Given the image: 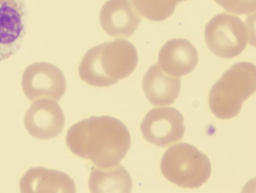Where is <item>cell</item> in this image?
Listing matches in <instances>:
<instances>
[{"mask_svg": "<svg viewBox=\"0 0 256 193\" xmlns=\"http://www.w3.org/2000/svg\"><path fill=\"white\" fill-rule=\"evenodd\" d=\"M140 14L156 22H162L172 16L178 4L177 0H132Z\"/></svg>", "mask_w": 256, "mask_h": 193, "instance_id": "9a60e30c", "label": "cell"}, {"mask_svg": "<svg viewBox=\"0 0 256 193\" xmlns=\"http://www.w3.org/2000/svg\"><path fill=\"white\" fill-rule=\"evenodd\" d=\"M21 192H76L74 180L62 172L38 166L26 171L20 181Z\"/></svg>", "mask_w": 256, "mask_h": 193, "instance_id": "8fae6325", "label": "cell"}, {"mask_svg": "<svg viewBox=\"0 0 256 193\" xmlns=\"http://www.w3.org/2000/svg\"><path fill=\"white\" fill-rule=\"evenodd\" d=\"M160 169L170 182L192 189L200 187L208 180L212 166L207 156L196 146L180 143L166 150L161 160Z\"/></svg>", "mask_w": 256, "mask_h": 193, "instance_id": "277c9868", "label": "cell"}, {"mask_svg": "<svg viewBox=\"0 0 256 193\" xmlns=\"http://www.w3.org/2000/svg\"><path fill=\"white\" fill-rule=\"evenodd\" d=\"M130 175L120 164L108 168H92L89 180L92 192H130Z\"/></svg>", "mask_w": 256, "mask_h": 193, "instance_id": "5bb4252c", "label": "cell"}, {"mask_svg": "<svg viewBox=\"0 0 256 193\" xmlns=\"http://www.w3.org/2000/svg\"><path fill=\"white\" fill-rule=\"evenodd\" d=\"M256 66L250 62L234 64L211 88L208 104L218 118L236 116L244 102L256 92Z\"/></svg>", "mask_w": 256, "mask_h": 193, "instance_id": "3957f363", "label": "cell"}, {"mask_svg": "<svg viewBox=\"0 0 256 193\" xmlns=\"http://www.w3.org/2000/svg\"><path fill=\"white\" fill-rule=\"evenodd\" d=\"M142 89L147 99L154 106H169L176 102L180 94L181 79L166 74L157 63L145 74Z\"/></svg>", "mask_w": 256, "mask_h": 193, "instance_id": "7c38bea8", "label": "cell"}, {"mask_svg": "<svg viewBox=\"0 0 256 193\" xmlns=\"http://www.w3.org/2000/svg\"><path fill=\"white\" fill-rule=\"evenodd\" d=\"M138 62V51L129 41L117 40L90 49L78 68L82 80L96 88H108L132 74Z\"/></svg>", "mask_w": 256, "mask_h": 193, "instance_id": "7a4b0ae2", "label": "cell"}, {"mask_svg": "<svg viewBox=\"0 0 256 193\" xmlns=\"http://www.w3.org/2000/svg\"><path fill=\"white\" fill-rule=\"evenodd\" d=\"M25 0H0V62L18 52L26 32Z\"/></svg>", "mask_w": 256, "mask_h": 193, "instance_id": "8992f818", "label": "cell"}, {"mask_svg": "<svg viewBox=\"0 0 256 193\" xmlns=\"http://www.w3.org/2000/svg\"><path fill=\"white\" fill-rule=\"evenodd\" d=\"M24 123L31 136L48 140L58 136L62 132L66 118L57 102L44 100L31 106L26 113Z\"/></svg>", "mask_w": 256, "mask_h": 193, "instance_id": "ba28073f", "label": "cell"}, {"mask_svg": "<svg viewBox=\"0 0 256 193\" xmlns=\"http://www.w3.org/2000/svg\"><path fill=\"white\" fill-rule=\"evenodd\" d=\"M142 22V18L131 0H109L102 8L100 22L102 30L116 38L132 36Z\"/></svg>", "mask_w": 256, "mask_h": 193, "instance_id": "9c48e42d", "label": "cell"}, {"mask_svg": "<svg viewBox=\"0 0 256 193\" xmlns=\"http://www.w3.org/2000/svg\"><path fill=\"white\" fill-rule=\"evenodd\" d=\"M66 144L77 156L91 161L96 166L108 168L120 163L131 146L126 126L108 116H92L73 125Z\"/></svg>", "mask_w": 256, "mask_h": 193, "instance_id": "6da1fadb", "label": "cell"}, {"mask_svg": "<svg viewBox=\"0 0 256 193\" xmlns=\"http://www.w3.org/2000/svg\"><path fill=\"white\" fill-rule=\"evenodd\" d=\"M42 70L33 80L24 82L25 94L31 101L41 96L59 101L66 90L65 76L60 69L52 64H44Z\"/></svg>", "mask_w": 256, "mask_h": 193, "instance_id": "4fadbf2b", "label": "cell"}, {"mask_svg": "<svg viewBox=\"0 0 256 193\" xmlns=\"http://www.w3.org/2000/svg\"><path fill=\"white\" fill-rule=\"evenodd\" d=\"M198 62V51L188 40L174 38L161 48L158 64L166 74L180 78L193 72Z\"/></svg>", "mask_w": 256, "mask_h": 193, "instance_id": "30bf717a", "label": "cell"}, {"mask_svg": "<svg viewBox=\"0 0 256 193\" xmlns=\"http://www.w3.org/2000/svg\"><path fill=\"white\" fill-rule=\"evenodd\" d=\"M226 10L239 15L252 14L256 11V0H214Z\"/></svg>", "mask_w": 256, "mask_h": 193, "instance_id": "2e32d148", "label": "cell"}, {"mask_svg": "<svg viewBox=\"0 0 256 193\" xmlns=\"http://www.w3.org/2000/svg\"><path fill=\"white\" fill-rule=\"evenodd\" d=\"M182 114L174 108H154L145 116L140 130L146 141L166 148L182 140L186 130Z\"/></svg>", "mask_w": 256, "mask_h": 193, "instance_id": "52a82bcc", "label": "cell"}, {"mask_svg": "<svg viewBox=\"0 0 256 193\" xmlns=\"http://www.w3.org/2000/svg\"><path fill=\"white\" fill-rule=\"evenodd\" d=\"M250 30L240 17L222 13L213 17L206 25V44L218 56L232 58L239 56L250 42Z\"/></svg>", "mask_w": 256, "mask_h": 193, "instance_id": "5b68a950", "label": "cell"}]
</instances>
